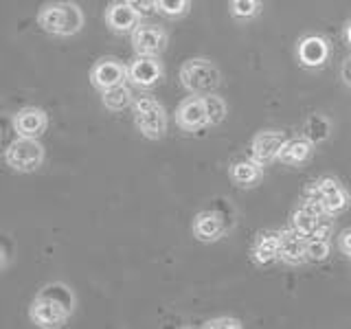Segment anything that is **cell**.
<instances>
[{
    "instance_id": "9",
    "label": "cell",
    "mask_w": 351,
    "mask_h": 329,
    "mask_svg": "<svg viewBox=\"0 0 351 329\" xmlns=\"http://www.w3.org/2000/svg\"><path fill=\"white\" fill-rule=\"evenodd\" d=\"M288 138L290 136L283 130H261L250 141V158L263 164V167L272 160H279V154Z\"/></svg>"
},
{
    "instance_id": "11",
    "label": "cell",
    "mask_w": 351,
    "mask_h": 329,
    "mask_svg": "<svg viewBox=\"0 0 351 329\" xmlns=\"http://www.w3.org/2000/svg\"><path fill=\"white\" fill-rule=\"evenodd\" d=\"M128 82V66L117 58H101L90 69V84L99 93Z\"/></svg>"
},
{
    "instance_id": "29",
    "label": "cell",
    "mask_w": 351,
    "mask_h": 329,
    "mask_svg": "<svg viewBox=\"0 0 351 329\" xmlns=\"http://www.w3.org/2000/svg\"><path fill=\"white\" fill-rule=\"evenodd\" d=\"M338 248H340V252H343V255L351 257V228H345L343 233H340V237H338Z\"/></svg>"
},
{
    "instance_id": "25",
    "label": "cell",
    "mask_w": 351,
    "mask_h": 329,
    "mask_svg": "<svg viewBox=\"0 0 351 329\" xmlns=\"http://www.w3.org/2000/svg\"><path fill=\"white\" fill-rule=\"evenodd\" d=\"M332 252V244H329V237H312L307 239V261L318 263L325 261Z\"/></svg>"
},
{
    "instance_id": "27",
    "label": "cell",
    "mask_w": 351,
    "mask_h": 329,
    "mask_svg": "<svg viewBox=\"0 0 351 329\" xmlns=\"http://www.w3.org/2000/svg\"><path fill=\"white\" fill-rule=\"evenodd\" d=\"M204 329H241L244 323L235 316H217V318H208L202 323Z\"/></svg>"
},
{
    "instance_id": "28",
    "label": "cell",
    "mask_w": 351,
    "mask_h": 329,
    "mask_svg": "<svg viewBox=\"0 0 351 329\" xmlns=\"http://www.w3.org/2000/svg\"><path fill=\"white\" fill-rule=\"evenodd\" d=\"M130 5L136 9L141 18H152L158 14V0H130Z\"/></svg>"
},
{
    "instance_id": "23",
    "label": "cell",
    "mask_w": 351,
    "mask_h": 329,
    "mask_svg": "<svg viewBox=\"0 0 351 329\" xmlns=\"http://www.w3.org/2000/svg\"><path fill=\"white\" fill-rule=\"evenodd\" d=\"M204 106H206V112H208V123L211 125H219L228 114V106L222 97L217 95H204Z\"/></svg>"
},
{
    "instance_id": "6",
    "label": "cell",
    "mask_w": 351,
    "mask_h": 329,
    "mask_svg": "<svg viewBox=\"0 0 351 329\" xmlns=\"http://www.w3.org/2000/svg\"><path fill=\"white\" fill-rule=\"evenodd\" d=\"M5 162L9 164V169H14L18 173L38 171L44 162L42 143L38 138L18 136L16 141H11L9 147L5 149Z\"/></svg>"
},
{
    "instance_id": "7",
    "label": "cell",
    "mask_w": 351,
    "mask_h": 329,
    "mask_svg": "<svg viewBox=\"0 0 351 329\" xmlns=\"http://www.w3.org/2000/svg\"><path fill=\"white\" fill-rule=\"evenodd\" d=\"M292 226L303 233L307 239L312 237H329L334 228V215H329L327 211H323L321 206L303 200L299 208H294L292 213Z\"/></svg>"
},
{
    "instance_id": "31",
    "label": "cell",
    "mask_w": 351,
    "mask_h": 329,
    "mask_svg": "<svg viewBox=\"0 0 351 329\" xmlns=\"http://www.w3.org/2000/svg\"><path fill=\"white\" fill-rule=\"evenodd\" d=\"M345 42L351 47V22H347V29H345Z\"/></svg>"
},
{
    "instance_id": "15",
    "label": "cell",
    "mask_w": 351,
    "mask_h": 329,
    "mask_svg": "<svg viewBox=\"0 0 351 329\" xmlns=\"http://www.w3.org/2000/svg\"><path fill=\"white\" fill-rule=\"evenodd\" d=\"M49 127V117L42 108L27 106L16 112L14 117V130L18 136H29V138H40Z\"/></svg>"
},
{
    "instance_id": "22",
    "label": "cell",
    "mask_w": 351,
    "mask_h": 329,
    "mask_svg": "<svg viewBox=\"0 0 351 329\" xmlns=\"http://www.w3.org/2000/svg\"><path fill=\"white\" fill-rule=\"evenodd\" d=\"M329 134H332V123H329L327 117H323V114L307 117V121L303 123V136L307 141H312L314 145H318V143L327 141Z\"/></svg>"
},
{
    "instance_id": "26",
    "label": "cell",
    "mask_w": 351,
    "mask_h": 329,
    "mask_svg": "<svg viewBox=\"0 0 351 329\" xmlns=\"http://www.w3.org/2000/svg\"><path fill=\"white\" fill-rule=\"evenodd\" d=\"M191 7V0H158V11L167 18H182Z\"/></svg>"
},
{
    "instance_id": "16",
    "label": "cell",
    "mask_w": 351,
    "mask_h": 329,
    "mask_svg": "<svg viewBox=\"0 0 351 329\" xmlns=\"http://www.w3.org/2000/svg\"><path fill=\"white\" fill-rule=\"evenodd\" d=\"M106 25L114 33H132L141 25V16L136 9L130 5V0H114L106 9Z\"/></svg>"
},
{
    "instance_id": "18",
    "label": "cell",
    "mask_w": 351,
    "mask_h": 329,
    "mask_svg": "<svg viewBox=\"0 0 351 329\" xmlns=\"http://www.w3.org/2000/svg\"><path fill=\"white\" fill-rule=\"evenodd\" d=\"M279 246H281V237H279V230H261L257 235L255 244L250 248V257L257 266H270L279 259Z\"/></svg>"
},
{
    "instance_id": "10",
    "label": "cell",
    "mask_w": 351,
    "mask_h": 329,
    "mask_svg": "<svg viewBox=\"0 0 351 329\" xmlns=\"http://www.w3.org/2000/svg\"><path fill=\"white\" fill-rule=\"evenodd\" d=\"M162 80V64L158 55H136L128 64V82L136 88H154Z\"/></svg>"
},
{
    "instance_id": "13",
    "label": "cell",
    "mask_w": 351,
    "mask_h": 329,
    "mask_svg": "<svg viewBox=\"0 0 351 329\" xmlns=\"http://www.w3.org/2000/svg\"><path fill=\"white\" fill-rule=\"evenodd\" d=\"M132 47L136 55H160L167 49V33L158 25H141L132 31Z\"/></svg>"
},
{
    "instance_id": "5",
    "label": "cell",
    "mask_w": 351,
    "mask_h": 329,
    "mask_svg": "<svg viewBox=\"0 0 351 329\" xmlns=\"http://www.w3.org/2000/svg\"><path fill=\"white\" fill-rule=\"evenodd\" d=\"M134 125L149 141H160L167 134V112L162 103L154 97H136L132 103Z\"/></svg>"
},
{
    "instance_id": "1",
    "label": "cell",
    "mask_w": 351,
    "mask_h": 329,
    "mask_svg": "<svg viewBox=\"0 0 351 329\" xmlns=\"http://www.w3.org/2000/svg\"><path fill=\"white\" fill-rule=\"evenodd\" d=\"M75 292L62 281L47 283L29 305V318L36 327L55 329L66 325L75 312Z\"/></svg>"
},
{
    "instance_id": "3",
    "label": "cell",
    "mask_w": 351,
    "mask_h": 329,
    "mask_svg": "<svg viewBox=\"0 0 351 329\" xmlns=\"http://www.w3.org/2000/svg\"><path fill=\"white\" fill-rule=\"evenodd\" d=\"M178 77H180V84L184 90L191 95H197V97L215 93L219 82H222V73H219V69L213 62H208L204 58L186 60L180 66Z\"/></svg>"
},
{
    "instance_id": "8",
    "label": "cell",
    "mask_w": 351,
    "mask_h": 329,
    "mask_svg": "<svg viewBox=\"0 0 351 329\" xmlns=\"http://www.w3.org/2000/svg\"><path fill=\"white\" fill-rule=\"evenodd\" d=\"M230 226H233V217H230L226 208H204L193 219V235L195 239L204 241V244H213V241H219L228 233Z\"/></svg>"
},
{
    "instance_id": "17",
    "label": "cell",
    "mask_w": 351,
    "mask_h": 329,
    "mask_svg": "<svg viewBox=\"0 0 351 329\" xmlns=\"http://www.w3.org/2000/svg\"><path fill=\"white\" fill-rule=\"evenodd\" d=\"M296 58H299V64L305 66V69H321L329 60V44L321 36H305L299 40Z\"/></svg>"
},
{
    "instance_id": "20",
    "label": "cell",
    "mask_w": 351,
    "mask_h": 329,
    "mask_svg": "<svg viewBox=\"0 0 351 329\" xmlns=\"http://www.w3.org/2000/svg\"><path fill=\"white\" fill-rule=\"evenodd\" d=\"M312 149H314V143L307 141L305 136L288 138L279 154V160L283 164H290V167H299V164L312 158Z\"/></svg>"
},
{
    "instance_id": "2",
    "label": "cell",
    "mask_w": 351,
    "mask_h": 329,
    "mask_svg": "<svg viewBox=\"0 0 351 329\" xmlns=\"http://www.w3.org/2000/svg\"><path fill=\"white\" fill-rule=\"evenodd\" d=\"M38 27L55 38H71L84 29V11L71 0H55L38 11Z\"/></svg>"
},
{
    "instance_id": "4",
    "label": "cell",
    "mask_w": 351,
    "mask_h": 329,
    "mask_svg": "<svg viewBox=\"0 0 351 329\" xmlns=\"http://www.w3.org/2000/svg\"><path fill=\"white\" fill-rule=\"evenodd\" d=\"M303 200L318 204L329 215H338L349 206V193L332 175H321V178H314L305 184Z\"/></svg>"
},
{
    "instance_id": "19",
    "label": "cell",
    "mask_w": 351,
    "mask_h": 329,
    "mask_svg": "<svg viewBox=\"0 0 351 329\" xmlns=\"http://www.w3.org/2000/svg\"><path fill=\"white\" fill-rule=\"evenodd\" d=\"M228 175H230V180H233V184L239 186V189H252V186H257L261 180L263 164H259L252 158H239L228 167Z\"/></svg>"
},
{
    "instance_id": "30",
    "label": "cell",
    "mask_w": 351,
    "mask_h": 329,
    "mask_svg": "<svg viewBox=\"0 0 351 329\" xmlns=\"http://www.w3.org/2000/svg\"><path fill=\"white\" fill-rule=\"evenodd\" d=\"M340 75H343V82L351 88V58H347L343 62V69H340Z\"/></svg>"
},
{
    "instance_id": "21",
    "label": "cell",
    "mask_w": 351,
    "mask_h": 329,
    "mask_svg": "<svg viewBox=\"0 0 351 329\" xmlns=\"http://www.w3.org/2000/svg\"><path fill=\"white\" fill-rule=\"evenodd\" d=\"M101 103L110 112H121L123 108H130L134 103V95H132V88L128 84H119L101 93Z\"/></svg>"
},
{
    "instance_id": "14",
    "label": "cell",
    "mask_w": 351,
    "mask_h": 329,
    "mask_svg": "<svg viewBox=\"0 0 351 329\" xmlns=\"http://www.w3.org/2000/svg\"><path fill=\"white\" fill-rule=\"evenodd\" d=\"M281 246H279V259L288 266H301L307 263V237L299 233L294 226L279 230Z\"/></svg>"
},
{
    "instance_id": "12",
    "label": "cell",
    "mask_w": 351,
    "mask_h": 329,
    "mask_svg": "<svg viewBox=\"0 0 351 329\" xmlns=\"http://www.w3.org/2000/svg\"><path fill=\"white\" fill-rule=\"evenodd\" d=\"M176 123L184 132H197L206 125H211L208 123L204 97L191 95V97H186L184 101H180L178 110H176Z\"/></svg>"
},
{
    "instance_id": "24",
    "label": "cell",
    "mask_w": 351,
    "mask_h": 329,
    "mask_svg": "<svg viewBox=\"0 0 351 329\" xmlns=\"http://www.w3.org/2000/svg\"><path fill=\"white\" fill-rule=\"evenodd\" d=\"M261 0H230V16L237 20H250L259 16Z\"/></svg>"
}]
</instances>
